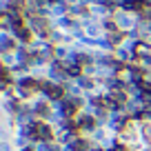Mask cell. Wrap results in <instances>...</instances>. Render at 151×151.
Here are the masks:
<instances>
[{"label": "cell", "mask_w": 151, "mask_h": 151, "mask_svg": "<svg viewBox=\"0 0 151 151\" xmlns=\"http://www.w3.org/2000/svg\"><path fill=\"white\" fill-rule=\"evenodd\" d=\"M24 151H31V149H24Z\"/></svg>", "instance_id": "3"}, {"label": "cell", "mask_w": 151, "mask_h": 151, "mask_svg": "<svg viewBox=\"0 0 151 151\" xmlns=\"http://www.w3.org/2000/svg\"><path fill=\"white\" fill-rule=\"evenodd\" d=\"M93 124H96L93 118H82V120H80V127H82V129H91Z\"/></svg>", "instance_id": "1"}, {"label": "cell", "mask_w": 151, "mask_h": 151, "mask_svg": "<svg viewBox=\"0 0 151 151\" xmlns=\"http://www.w3.org/2000/svg\"><path fill=\"white\" fill-rule=\"evenodd\" d=\"M111 151H129V149H127V147H122V145H116Z\"/></svg>", "instance_id": "2"}]
</instances>
